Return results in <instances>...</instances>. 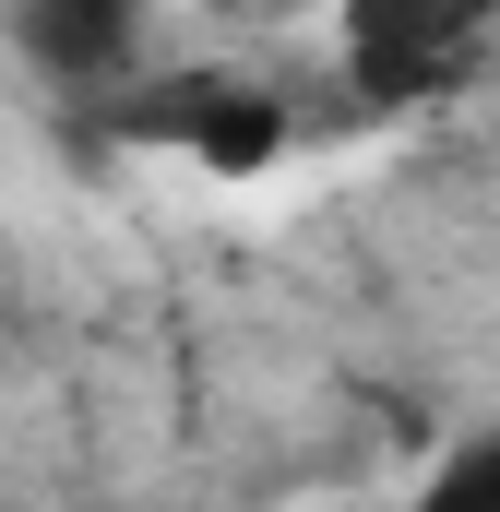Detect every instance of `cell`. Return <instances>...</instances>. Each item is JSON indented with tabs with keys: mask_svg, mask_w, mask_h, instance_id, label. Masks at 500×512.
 <instances>
[{
	"mask_svg": "<svg viewBox=\"0 0 500 512\" xmlns=\"http://www.w3.org/2000/svg\"><path fill=\"white\" fill-rule=\"evenodd\" d=\"M500 0H334V84L358 120H417L441 96H465V72L489 60Z\"/></svg>",
	"mask_w": 500,
	"mask_h": 512,
	"instance_id": "cell-1",
	"label": "cell"
},
{
	"mask_svg": "<svg viewBox=\"0 0 500 512\" xmlns=\"http://www.w3.org/2000/svg\"><path fill=\"white\" fill-rule=\"evenodd\" d=\"M108 120L143 131V143H167V155H191L203 179H262V167H286V143H298L286 84L250 72V60H155Z\"/></svg>",
	"mask_w": 500,
	"mask_h": 512,
	"instance_id": "cell-2",
	"label": "cell"
},
{
	"mask_svg": "<svg viewBox=\"0 0 500 512\" xmlns=\"http://www.w3.org/2000/svg\"><path fill=\"white\" fill-rule=\"evenodd\" d=\"M167 0H0V48L48 84V96H84V108H120L131 84L167 60Z\"/></svg>",
	"mask_w": 500,
	"mask_h": 512,
	"instance_id": "cell-3",
	"label": "cell"
},
{
	"mask_svg": "<svg viewBox=\"0 0 500 512\" xmlns=\"http://www.w3.org/2000/svg\"><path fill=\"white\" fill-rule=\"evenodd\" d=\"M405 512H500V417H477V429H453L429 465H417V489H405Z\"/></svg>",
	"mask_w": 500,
	"mask_h": 512,
	"instance_id": "cell-4",
	"label": "cell"
}]
</instances>
